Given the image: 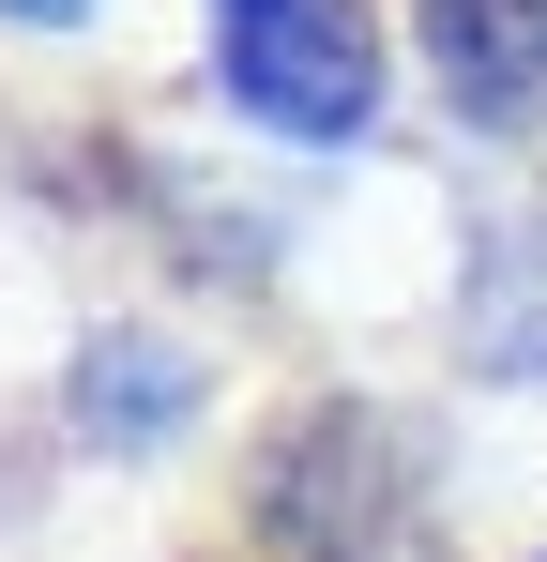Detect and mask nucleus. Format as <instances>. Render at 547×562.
Listing matches in <instances>:
<instances>
[{"instance_id":"obj_1","label":"nucleus","mask_w":547,"mask_h":562,"mask_svg":"<svg viewBox=\"0 0 547 562\" xmlns=\"http://www.w3.org/2000/svg\"><path fill=\"white\" fill-rule=\"evenodd\" d=\"M213 77L259 137L335 153L380 106V31H365V0H213Z\"/></svg>"},{"instance_id":"obj_2","label":"nucleus","mask_w":547,"mask_h":562,"mask_svg":"<svg viewBox=\"0 0 547 562\" xmlns=\"http://www.w3.org/2000/svg\"><path fill=\"white\" fill-rule=\"evenodd\" d=\"M244 502H259V548L274 562H365L380 517H395V426H380L365 395H320V411H289V426L259 441Z\"/></svg>"},{"instance_id":"obj_3","label":"nucleus","mask_w":547,"mask_h":562,"mask_svg":"<svg viewBox=\"0 0 547 562\" xmlns=\"http://www.w3.org/2000/svg\"><path fill=\"white\" fill-rule=\"evenodd\" d=\"M426 61L456 106H533L547 92V0H426Z\"/></svg>"},{"instance_id":"obj_4","label":"nucleus","mask_w":547,"mask_h":562,"mask_svg":"<svg viewBox=\"0 0 547 562\" xmlns=\"http://www.w3.org/2000/svg\"><path fill=\"white\" fill-rule=\"evenodd\" d=\"M182 395H198V380H182V350L107 335V350H91V380H77V426H91V441H168Z\"/></svg>"},{"instance_id":"obj_5","label":"nucleus","mask_w":547,"mask_h":562,"mask_svg":"<svg viewBox=\"0 0 547 562\" xmlns=\"http://www.w3.org/2000/svg\"><path fill=\"white\" fill-rule=\"evenodd\" d=\"M0 15H15V31H77L91 0H0Z\"/></svg>"}]
</instances>
